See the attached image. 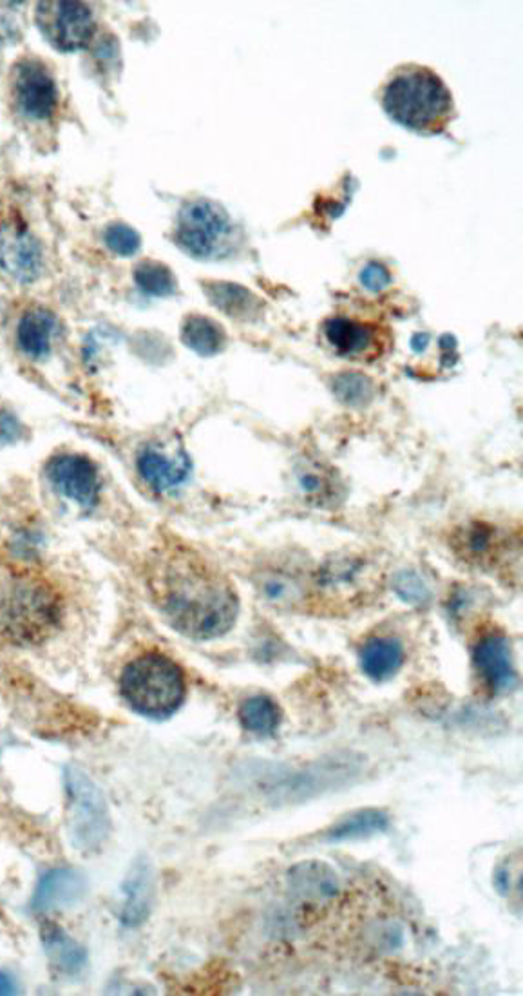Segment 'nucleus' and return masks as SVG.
<instances>
[{
    "label": "nucleus",
    "instance_id": "1",
    "mask_svg": "<svg viewBox=\"0 0 523 996\" xmlns=\"http://www.w3.org/2000/svg\"><path fill=\"white\" fill-rule=\"evenodd\" d=\"M147 584L163 616L189 638H219L238 620L239 598L230 580L185 545L161 547Z\"/></svg>",
    "mask_w": 523,
    "mask_h": 996
},
{
    "label": "nucleus",
    "instance_id": "2",
    "mask_svg": "<svg viewBox=\"0 0 523 996\" xmlns=\"http://www.w3.org/2000/svg\"><path fill=\"white\" fill-rule=\"evenodd\" d=\"M389 118L420 135L444 133L455 118L450 88L435 71L417 64L395 69L383 89Z\"/></svg>",
    "mask_w": 523,
    "mask_h": 996
},
{
    "label": "nucleus",
    "instance_id": "3",
    "mask_svg": "<svg viewBox=\"0 0 523 996\" xmlns=\"http://www.w3.org/2000/svg\"><path fill=\"white\" fill-rule=\"evenodd\" d=\"M62 602L37 575H15L0 589V631L16 645L44 644L60 627Z\"/></svg>",
    "mask_w": 523,
    "mask_h": 996
},
{
    "label": "nucleus",
    "instance_id": "4",
    "mask_svg": "<svg viewBox=\"0 0 523 996\" xmlns=\"http://www.w3.org/2000/svg\"><path fill=\"white\" fill-rule=\"evenodd\" d=\"M120 692L125 703L141 716L166 720L183 705L187 681L180 665L163 654L150 653L125 667Z\"/></svg>",
    "mask_w": 523,
    "mask_h": 996
},
{
    "label": "nucleus",
    "instance_id": "5",
    "mask_svg": "<svg viewBox=\"0 0 523 996\" xmlns=\"http://www.w3.org/2000/svg\"><path fill=\"white\" fill-rule=\"evenodd\" d=\"M232 219L211 200H192L178 214L174 241L196 260L225 258L232 247Z\"/></svg>",
    "mask_w": 523,
    "mask_h": 996
},
{
    "label": "nucleus",
    "instance_id": "6",
    "mask_svg": "<svg viewBox=\"0 0 523 996\" xmlns=\"http://www.w3.org/2000/svg\"><path fill=\"white\" fill-rule=\"evenodd\" d=\"M66 794L71 841L78 850H99L111 831L110 810L104 794L77 767L66 770Z\"/></svg>",
    "mask_w": 523,
    "mask_h": 996
},
{
    "label": "nucleus",
    "instance_id": "7",
    "mask_svg": "<svg viewBox=\"0 0 523 996\" xmlns=\"http://www.w3.org/2000/svg\"><path fill=\"white\" fill-rule=\"evenodd\" d=\"M37 24L44 37L60 52H80L93 38L94 16L82 2H46L38 4Z\"/></svg>",
    "mask_w": 523,
    "mask_h": 996
},
{
    "label": "nucleus",
    "instance_id": "8",
    "mask_svg": "<svg viewBox=\"0 0 523 996\" xmlns=\"http://www.w3.org/2000/svg\"><path fill=\"white\" fill-rule=\"evenodd\" d=\"M16 107L27 118L44 122L57 113L58 88L46 64L26 58L16 64L13 77Z\"/></svg>",
    "mask_w": 523,
    "mask_h": 996
},
{
    "label": "nucleus",
    "instance_id": "9",
    "mask_svg": "<svg viewBox=\"0 0 523 996\" xmlns=\"http://www.w3.org/2000/svg\"><path fill=\"white\" fill-rule=\"evenodd\" d=\"M0 270L19 283H33L41 278L42 247L24 225L16 222L0 225Z\"/></svg>",
    "mask_w": 523,
    "mask_h": 996
},
{
    "label": "nucleus",
    "instance_id": "10",
    "mask_svg": "<svg viewBox=\"0 0 523 996\" xmlns=\"http://www.w3.org/2000/svg\"><path fill=\"white\" fill-rule=\"evenodd\" d=\"M47 477L53 486L82 508H93L100 495L99 469L78 453H62L47 462Z\"/></svg>",
    "mask_w": 523,
    "mask_h": 996
},
{
    "label": "nucleus",
    "instance_id": "11",
    "mask_svg": "<svg viewBox=\"0 0 523 996\" xmlns=\"http://www.w3.org/2000/svg\"><path fill=\"white\" fill-rule=\"evenodd\" d=\"M138 472L156 491H169L185 483L191 461L185 450L174 444H147L138 455Z\"/></svg>",
    "mask_w": 523,
    "mask_h": 996
},
{
    "label": "nucleus",
    "instance_id": "12",
    "mask_svg": "<svg viewBox=\"0 0 523 996\" xmlns=\"http://www.w3.org/2000/svg\"><path fill=\"white\" fill-rule=\"evenodd\" d=\"M475 665L494 694H505L516 686V670L508 638L491 634L475 647Z\"/></svg>",
    "mask_w": 523,
    "mask_h": 996
},
{
    "label": "nucleus",
    "instance_id": "13",
    "mask_svg": "<svg viewBox=\"0 0 523 996\" xmlns=\"http://www.w3.org/2000/svg\"><path fill=\"white\" fill-rule=\"evenodd\" d=\"M88 890L86 879L73 870H53L38 882L33 895L32 908L37 914H49L55 909L69 908L83 897Z\"/></svg>",
    "mask_w": 523,
    "mask_h": 996
},
{
    "label": "nucleus",
    "instance_id": "14",
    "mask_svg": "<svg viewBox=\"0 0 523 996\" xmlns=\"http://www.w3.org/2000/svg\"><path fill=\"white\" fill-rule=\"evenodd\" d=\"M361 669L369 680L383 683L394 678L405 664V649L399 640L372 638L363 645L359 654Z\"/></svg>",
    "mask_w": 523,
    "mask_h": 996
},
{
    "label": "nucleus",
    "instance_id": "15",
    "mask_svg": "<svg viewBox=\"0 0 523 996\" xmlns=\"http://www.w3.org/2000/svg\"><path fill=\"white\" fill-rule=\"evenodd\" d=\"M288 882L292 892L314 903L336 897L339 892V879L332 868L325 862L310 861L299 864L288 873Z\"/></svg>",
    "mask_w": 523,
    "mask_h": 996
},
{
    "label": "nucleus",
    "instance_id": "16",
    "mask_svg": "<svg viewBox=\"0 0 523 996\" xmlns=\"http://www.w3.org/2000/svg\"><path fill=\"white\" fill-rule=\"evenodd\" d=\"M325 333L339 355L344 358H363L377 344L375 328L366 322L352 321L346 317H336L325 325Z\"/></svg>",
    "mask_w": 523,
    "mask_h": 996
},
{
    "label": "nucleus",
    "instance_id": "17",
    "mask_svg": "<svg viewBox=\"0 0 523 996\" xmlns=\"http://www.w3.org/2000/svg\"><path fill=\"white\" fill-rule=\"evenodd\" d=\"M57 319L46 308H32L22 316L16 328V341L22 352L33 359L46 358L52 350Z\"/></svg>",
    "mask_w": 523,
    "mask_h": 996
},
{
    "label": "nucleus",
    "instance_id": "18",
    "mask_svg": "<svg viewBox=\"0 0 523 996\" xmlns=\"http://www.w3.org/2000/svg\"><path fill=\"white\" fill-rule=\"evenodd\" d=\"M152 872L147 862H136L130 870L129 878L125 881L124 893L125 903L122 912V923L127 926H138L144 923L149 915L150 904H152Z\"/></svg>",
    "mask_w": 523,
    "mask_h": 996
},
{
    "label": "nucleus",
    "instance_id": "19",
    "mask_svg": "<svg viewBox=\"0 0 523 996\" xmlns=\"http://www.w3.org/2000/svg\"><path fill=\"white\" fill-rule=\"evenodd\" d=\"M389 828V817L383 810H359L355 814L346 815L336 826L325 834V841L344 842L366 839L377 836Z\"/></svg>",
    "mask_w": 523,
    "mask_h": 996
},
{
    "label": "nucleus",
    "instance_id": "20",
    "mask_svg": "<svg viewBox=\"0 0 523 996\" xmlns=\"http://www.w3.org/2000/svg\"><path fill=\"white\" fill-rule=\"evenodd\" d=\"M208 299L236 319H254L261 310V303L252 292L234 283H205Z\"/></svg>",
    "mask_w": 523,
    "mask_h": 996
},
{
    "label": "nucleus",
    "instance_id": "21",
    "mask_svg": "<svg viewBox=\"0 0 523 996\" xmlns=\"http://www.w3.org/2000/svg\"><path fill=\"white\" fill-rule=\"evenodd\" d=\"M42 942H44V948H46L47 957H49L53 964L57 965L58 970L73 975L86 965L88 955H86L83 948H80L71 937L64 933L62 929L57 928V926L46 924L42 928Z\"/></svg>",
    "mask_w": 523,
    "mask_h": 996
},
{
    "label": "nucleus",
    "instance_id": "22",
    "mask_svg": "<svg viewBox=\"0 0 523 996\" xmlns=\"http://www.w3.org/2000/svg\"><path fill=\"white\" fill-rule=\"evenodd\" d=\"M182 339L185 347L200 355H214L221 352L227 343V333L218 322L205 316H189L183 321Z\"/></svg>",
    "mask_w": 523,
    "mask_h": 996
},
{
    "label": "nucleus",
    "instance_id": "23",
    "mask_svg": "<svg viewBox=\"0 0 523 996\" xmlns=\"http://www.w3.org/2000/svg\"><path fill=\"white\" fill-rule=\"evenodd\" d=\"M239 720L245 731L255 736H272L281 723V709L269 695H254L239 709Z\"/></svg>",
    "mask_w": 523,
    "mask_h": 996
},
{
    "label": "nucleus",
    "instance_id": "24",
    "mask_svg": "<svg viewBox=\"0 0 523 996\" xmlns=\"http://www.w3.org/2000/svg\"><path fill=\"white\" fill-rule=\"evenodd\" d=\"M133 278H135L138 288L152 297L172 296L178 288L177 275L172 274V270L160 261H141L136 265Z\"/></svg>",
    "mask_w": 523,
    "mask_h": 996
},
{
    "label": "nucleus",
    "instance_id": "25",
    "mask_svg": "<svg viewBox=\"0 0 523 996\" xmlns=\"http://www.w3.org/2000/svg\"><path fill=\"white\" fill-rule=\"evenodd\" d=\"M455 542L461 545V553L467 561L484 562L497 555L498 539L491 525H469Z\"/></svg>",
    "mask_w": 523,
    "mask_h": 996
},
{
    "label": "nucleus",
    "instance_id": "26",
    "mask_svg": "<svg viewBox=\"0 0 523 996\" xmlns=\"http://www.w3.org/2000/svg\"><path fill=\"white\" fill-rule=\"evenodd\" d=\"M104 244L113 254L129 258L141 247L140 234L125 224H111L104 230Z\"/></svg>",
    "mask_w": 523,
    "mask_h": 996
},
{
    "label": "nucleus",
    "instance_id": "27",
    "mask_svg": "<svg viewBox=\"0 0 523 996\" xmlns=\"http://www.w3.org/2000/svg\"><path fill=\"white\" fill-rule=\"evenodd\" d=\"M333 392L348 405H363L372 397V383L363 375L344 374L337 377Z\"/></svg>",
    "mask_w": 523,
    "mask_h": 996
},
{
    "label": "nucleus",
    "instance_id": "28",
    "mask_svg": "<svg viewBox=\"0 0 523 996\" xmlns=\"http://www.w3.org/2000/svg\"><path fill=\"white\" fill-rule=\"evenodd\" d=\"M361 283H363L368 291H383V288H386V286L391 283V274H389L386 267L372 263V265L364 267L363 272H361Z\"/></svg>",
    "mask_w": 523,
    "mask_h": 996
},
{
    "label": "nucleus",
    "instance_id": "29",
    "mask_svg": "<svg viewBox=\"0 0 523 996\" xmlns=\"http://www.w3.org/2000/svg\"><path fill=\"white\" fill-rule=\"evenodd\" d=\"M395 589H397L400 597L410 600V602H424L425 598L430 597L425 586H422V584L411 575L400 576L397 584H395Z\"/></svg>",
    "mask_w": 523,
    "mask_h": 996
},
{
    "label": "nucleus",
    "instance_id": "30",
    "mask_svg": "<svg viewBox=\"0 0 523 996\" xmlns=\"http://www.w3.org/2000/svg\"><path fill=\"white\" fill-rule=\"evenodd\" d=\"M21 425L16 422L15 417L5 414V411H0V441H16L21 437Z\"/></svg>",
    "mask_w": 523,
    "mask_h": 996
},
{
    "label": "nucleus",
    "instance_id": "31",
    "mask_svg": "<svg viewBox=\"0 0 523 996\" xmlns=\"http://www.w3.org/2000/svg\"><path fill=\"white\" fill-rule=\"evenodd\" d=\"M11 21H13V19L0 15V47L8 44V42L15 41V35H19L15 24Z\"/></svg>",
    "mask_w": 523,
    "mask_h": 996
},
{
    "label": "nucleus",
    "instance_id": "32",
    "mask_svg": "<svg viewBox=\"0 0 523 996\" xmlns=\"http://www.w3.org/2000/svg\"><path fill=\"white\" fill-rule=\"evenodd\" d=\"M16 993V984L10 975L0 973V995H13Z\"/></svg>",
    "mask_w": 523,
    "mask_h": 996
},
{
    "label": "nucleus",
    "instance_id": "33",
    "mask_svg": "<svg viewBox=\"0 0 523 996\" xmlns=\"http://www.w3.org/2000/svg\"><path fill=\"white\" fill-rule=\"evenodd\" d=\"M508 875H509V873L505 872V870H500V872H498L497 875H494V884H497L498 890H500V892H502V893L509 892Z\"/></svg>",
    "mask_w": 523,
    "mask_h": 996
}]
</instances>
